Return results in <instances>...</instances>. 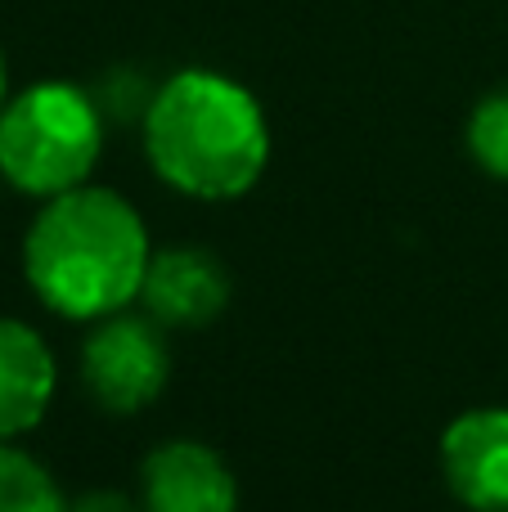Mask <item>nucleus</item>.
Masks as SVG:
<instances>
[{"label":"nucleus","mask_w":508,"mask_h":512,"mask_svg":"<svg viewBox=\"0 0 508 512\" xmlns=\"http://www.w3.org/2000/svg\"><path fill=\"white\" fill-rule=\"evenodd\" d=\"M54 355L23 319H0V441L32 432L54 400Z\"/></svg>","instance_id":"8"},{"label":"nucleus","mask_w":508,"mask_h":512,"mask_svg":"<svg viewBox=\"0 0 508 512\" xmlns=\"http://www.w3.org/2000/svg\"><path fill=\"white\" fill-rule=\"evenodd\" d=\"M144 153L176 194L230 203L266 171L270 126L248 86L212 68H185L153 90Z\"/></svg>","instance_id":"2"},{"label":"nucleus","mask_w":508,"mask_h":512,"mask_svg":"<svg viewBox=\"0 0 508 512\" xmlns=\"http://www.w3.org/2000/svg\"><path fill=\"white\" fill-rule=\"evenodd\" d=\"M140 297L162 328H203L230 306V274L203 248H162L149 256Z\"/></svg>","instance_id":"7"},{"label":"nucleus","mask_w":508,"mask_h":512,"mask_svg":"<svg viewBox=\"0 0 508 512\" xmlns=\"http://www.w3.org/2000/svg\"><path fill=\"white\" fill-rule=\"evenodd\" d=\"M9 99V77H5V54H0V108H5Z\"/></svg>","instance_id":"13"},{"label":"nucleus","mask_w":508,"mask_h":512,"mask_svg":"<svg viewBox=\"0 0 508 512\" xmlns=\"http://www.w3.org/2000/svg\"><path fill=\"white\" fill-rule=\"evenodd\" d=\"M95 104L104 108V117H117V122H135V117L144 122V113H149V104H153V90L144 86L135 72H108Z\"/></svg>","instance_id":"11"},{"label":"nucleus","mask_w":508,"mask_h":512,"mask_svg":"<svg viewBox=\"0 0 508 512\" xmlns=\"http://www.w3.org/2000/svg\"><path fill=\"white\" fill-rule=\"evenodd\" d=\"M144 216L117 189L77 185L32 216L23 239L27 288L63 319H104L131 306L149 270Z\"/></svg>","instance_id":"1"},{"label":"nucleus","mask_w":508,"mask_h":512,"mask_svg":"<svg viewBox=\"0 0 508 512\" xmlns=\"http://www.w3.org/2000/svg\"><path fill=\"white\" fill-rule=\"evenodd\" d=\"M104 149V108L68 81H36L0 108V176L32 198L86 185Z\"/></svg>","instance_id":"3"},{"label":"nucleus","mask_w":508,"mask_h":512,"mask_svg":"<svg viewBox=\"0 0 508 512\" xmlns=\"http://www.w3.org/2000/svg\"><path fill=\"white\" fill-rule=\"evenodd\" d=\"M171 378V346L153 315H104L81 346V382L108 414L153 405Z\"/></svg>","instance_id":"4"},{"label":"nucleus","mask_w":508,"mask_h":512,"mask_svg":"<svg viewBox=\"0 0 508 512\" xmlns=\"http://www.w3.org/2000/svg\"><path fill=\"white\" fill-rule=\"evenodd\" d=\"M68 512H135V504L126 495H117V490H90Z\"/></svg>","instance_id":"12"},{"label":"nucleus","mask_w":508,"mask_h":512,"mask_svg":"<svg viewBox=\"0 0 508 512\" xmlns=\"http://www.w3.org/2000/svg\"><path fill=\"white\" fill-rule=\"evenodd\" d=\"M68 495L50 477L45 463L27 450L0 441V512H68Z\"/></svg>","instance_id":"9"},{"label":"nucleus","mask_w":508,"mask_h":512,"mask_svg":"<svg viewBox=\"0 0 508 512\" xmlns=\"http://www.w3.org/2000/svg\"><path fill=\"white\" fill-rule=\"evenodd\" d=\"M441 468L459 504L508 512V409H468L441 436Z\"/></svg>","instance_id":"5"},{"label":"nucleus","mask_w":508,"mask_h":512,"mask_svg":"<svg viewBox=\"0 0 508 512\" xmlns=\"http://www.w3.org/2000/svg\"><path fill=\"white\" fill-rule=\"evenodd\" d=\"M468 153L495 180H508V86L477 99L468 113Z\"/></svg>","instance_id":"10"},{"label":"nucleus","mask_w":508,"mask_h":512,"mask_svg":"<svg viewBox=\"0 0 508 512\" xmlns=\"http://www.w3.org/2000/svg\"><path fill=\"white\" fill-rule=\"evenodd\" d=\"M144 512H239V486L203 441H162L140 468Z\"/></svg>","instance_id":"6"}]
</instances>
